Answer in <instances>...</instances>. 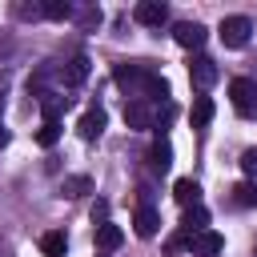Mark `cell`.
<instances>
[{
  "label": "cell",
  "instance_id": "1",
  "mask_svg": "<svg viewBox=\"0 0 257 257\" xmlns=\"http://www.w3.org/2000/svg\"><path fill=\"white\" fill-rule=\"evenodd\" d=\"M217 32H221V44H225V48H245L253 24H249V16H225Z\"/></svg>",
  "mask_w": 257,
  "mask_h": 257
},
{
  "label": "cell",
  "instance_id": "2",
  "mask_svg": "<svg viewBox=\"0 0 257 257\" xmlns=\"http://www.w3.org/2000/svg\"><path fill=\"white\" fill-rule=\"evenodd\" d=\"M153 68L149 64H116L112 68V80L124 88V92H133V100H141V88H145V76H149Z\"/></svg>",
  "mask_w": 257,
  "mask_h": 257
},
{
  "label": "cell",
  "instance_id": "3",
  "mask_svg": "<svg viewBox=\"0 0 257 257\" xmlns=\"http://www.w3.org/2000/svg\"><path fill=\"white\" fill-rule=\"evenodd\" d=\"M229 100H233L237 116H253V112H257V88H253V80L237 76V80L229 84Z\"/></svg>",
  "mask_w": 257,
  "mask_h": 257
},
{
  "label": "cell",
  "instance_id": "4",
  "mask_svg": "<svg viewBox=\"0 0 257 257\" xmlns=\"http://www.w3.org/2000/svg\"><path fill=\"white\" fill-rule=\"evenodd\" d=\"M217 60H209V56H193V64H189V80H193V88H213L217 84Z\"/></svg>",
  "mask_w": 257,
  "mask_h": 257
},
{
  "label": "cell",
  "instance_id": "5",
  "mask_svg": "<svg viewBox=\"0 0 257 257\" xmlns=\"http://www.w3.org/2000/svg\"><path fill=\"white\" fill-rule=\"evenodd\" d=\"M165 16H169V8H165L161 0H141V4L133 8V20H137V24H145V28H161V24H165Z\"/></svg>",
  "mask_w": 257,
  "mask_h": 257
},
{
  "label": "cell",
  "instance_id": "6",
  "mask_svg": "<svg viewBox=\"0 0 257 257\" xmlns=\"http://www.w3.org/2000/svg\"><path fill=\"white\" fill-rule=\"evenodd\" d=\"M104 120H108V116H104V108H100V104H92V108H84V112H80L76 133H80L84 141H96V137L104 133Z\"/></svg>",
  "mask_w": 257,
  "mask_h": 257
},
{
  "label": "cell",
  "instance_id": "7",
  "mask_svg": "<svg viewBox=\"0 0 257 257\" xmlns=\"http://www.w3.org/2000/svg\"><path fill=\"white\" fill-rule=\"evenodd\" d=\"M205 24H197V20H181L177 28H173V40L181 44V48H201L205 44Z\"/></svg>",
  "mask_w": 257,
  "mask_h": 257
},
{
  "label": "cell",
  "instance_id": "8",
  "mask_svg": "<svg viewBox=\"0 0 257 257\" xmlns=\"http://www.w3.org/2000/svg\"><path fill=\"white\" fill-rule=\"evenodd\" d=\"M124 124L137 128V133H141V128H153V124H157V112H153L145 100H128V104H124Z\"/></svg>",
  "mask_w": 257,
  "mask_h": 257
},
{
  "label": "cell",
  "instance_id": "9",
  "mask_svg": "<svg viewBox=\"0 0 257 257\" xmlns=\"http://www.w3.org/2000/svg\"><path fill=\"white\" fill-rule=\"evenodd\" d=\"M189 249H193V253H201V257H217V253L225 249V237H221V233H213V229H205V233L189 237Z\"/></svg>",
  "mask_w": 257,
  "mask_h": 257
},
{
  "label": "cell",
  "instance_id": "10",
  "mask_svg": "<svg viewBox=\"0 0 257 257\" xmlns=\"http://www.w3.org/2000/svg\"><path fill=\"white\" fill-rule=\"evenodd\" d=\"M68 104H72V96H64V92H44V96H40L44 120H56V124H60V116L68 112Z\"/></svg>",
  "mask_w": 257,
  "mask_h": 257
},
{
  "label": "cell",
  "instance_id": "11",
  "mask_svg": "<svg viewBox=\"0 0 257 257\" xmlns=\"http://www.w3.org/2000/svg\"><path fill=\"white\" fill-rule=\"evenodd\" d=\"M181 229H185V237L205 233V229H209V209H205V205H189L185 217H181Z\"/></svg>",
  "mask_w": 257,
  "mask_h": 257
},
{
  "label": "cell",
  "instance_id": "12",
  "mask_svg": "<svg viewBox=\"0 0 257 257\" xmlns=\"http://www.w3.org/2000/svg\"><path fill=\"white\" fill-rule=\"evenodd\" d=\"M133 229H137V237H157V229H161V213H157L153 205H141L137 217H133Z\"/></svg>",
  "mask_w": 257,
  "mask_h": 257
},
{
  "label": "cell",
  "instance_id": "13",
  "mask_svg": "<svg viewBox=\"0 0 257 257\" xmlns=\"http://www.w3.org/2000/svg\"><path fill=\"white\" fill-rule=\"evenodd\" d=\"M84 193H92V177H88V173H72V177L60 181V197L76 201V197H84Z\"/></svg>",
  "mask_w": 257,
  "mask_h": 257
},
{
  "label": "cell",
  "instance_id": "14",
  "mask_svg": "<svg viewBox=\"0 0 257 257\" xmlns=\"http://www.w3.org/2000/svg\"><path fill=\"white\" fill-rule=\"evenodd\" d=\"M173 197H177L185 209H189V205H201V185H197L193 177H177V181H173Z\"/></svg>",
  "mask_w": 257,
  "mask_h": 257
},
{
  "label": "cell",
  "instance_id": "15",
  "mask_svg": "<svg viewBox=\"0 0 257 257\" xmlns=\"http://www.w3.org/2000/svg\"><path fill=\"white\" fill-rule=\"evenodd\" d=\"M213 112H217L213 96H197V100H193V108H189V120H193V128H205V124L213 120Z\"/></svg>",
  "mask_w": 257,
  "mask_h": 257
},
{
  "label": "cell",
  "instance_id": "16",
  "mask_svg": "<svg viewBox=\"0 0 257 257\" xmlns=\"http://www.w3.org/2000/svg\"><path fill=\"white\" fill-rule=\"evenodd\" d=\"M153 169H161V173H169V165H173V145H169V137L165 133H157V141H153Z\"/></svg>",
  "mask_w": 257,
  "mask_h": 257
},
{
  "label": "cell",
  "instance_id": "17",
  "mask_svg": "<svg viewBox=\"0 0 257 257\" xmlns=\"http://www.w3.org/2000/svg\"><path fill=\"white\" fill-rule=\"evenodd\" d=\"M120 241H124V229H120V225H112V221L96 225V245H100V249H116Z\"/></svg>",
  "mask_w": 257,
  "mask_h": 257
},
{
  "label": "cell",
  "instance_id": "18",
  "mask_svg": "<svg viewBox=\"0 0 257 257\" xmlns=\"http://www.w3.org/2000/svg\"><path fill=\"white\" fill-rule=\"evenodd\" d=\"M64 249H68V241H64L60 229H52V233L40 237V253H44V257H64Z\"/></svg>",
  "mask_w": 257,
  "mask_h": 257
},
{
  "label": "cell",
  "instance_id": "19",
  "mask_svg": "<svg viewBox=\"0 0 257 257\" xmlns=\"http://www.w3.org/2000/svg\"><path fill=\"white\" fill-rule=\"evenodd\" d=\"M233 205H241V209H257V181H241V185H233Z\"/></svg>",
  "mask_w": 257,
  "mask_h": 257
},
{
  "label": "cell",
  "instance_id": "20",
  "mask_svg": "<svg viewBox=\"0 0 257 257\" xmlns=\"http://www.w3.org/2000/svg\"><path fill=\"white\" fill-rule=\"evenodd\" d=\"M141 96L169 100V80H165V76H157V72H149V76H145V88H141Z\"/></svg>",
  "mask_w": 257,
  "mask_h": 257
},
{
  "label": "cell",
  "instance_id": "21",
  "mask_svg": "<svg viewBox=\"0 0 257 257\" xmlns=\"http://www.w3.org/2000/svg\"><path fill=\"white\" fill-rule=\"evenodd\" d=\"M84 76H88V56H72L64 68V84H80Z\"/></svg>",
  "mask_w": 257,
  "mask_h": 257
},
{
  "label": "cell",
  "instance_id": "22",
  "mask_svg": "<svg viewBox=\"0 0 257 257\" xmlns=\"http://www.w3.org/2000/svg\"><path fill=\"white\" fill-rule=\"evenodd\" d=\"M56 141H60V124H56V120H44V124L36 128V145H40V149H52Z\"/></svg>",
  "mask_w": 257,
  "mask_h": 257
},
{
  "label": "cell",
  "instance_id": "23",
  "mask_svg": "<svg viewBox=\"0 0 257 257\" xmlns=\"http://www.w3.org/2000/svg\"><path fill=\"white\" fill-rule=\"evenodd\" d=\"M44 16H48V20H68V16H72V4H68V0H48V4H44Z\"/></svg>",
  "mask_w": 257,
  "mask_h": 257
},
{
  "label": "cell",
  "instance_id": "24",
  "mask_svg": "<svg viewBox=\"0 0 257 257\" xmlns=\"http://www.w3.org/2000/svg\"><path fill=\"white\" fill-rule=\"evenodd\" d=\"M241 173H245V181H257V149L241 153Z\"/></svg>",
  "mask_w": 257,
  "mask_h": 257
},
{
  "label": "cell",
  "instance_id": "25",
  "mask_svg": "<svg viewBox=\"0 0 257 257\" xmlns=\"http://www.w3.org/2000/svg\"><path fill=\"white\" fill-rule=\"evenodd\" d=\"M92 221H96V225L108 221V201H96V205H92Z\"/></svg>",
  "mask_w": 257,
  "mask_h": 257
},
{
  "label": "cell",
  "instance_id": "26",
  "mask_svg": "<svg viewBox=\"0 0 257 257\" xmlns=\"http://www.w3.org/2000/svg\"><path fill=\"white\" fill-rule=\"evenodd\" d=\"M8 141H12V133H8V128H4V124H0V149H4V145H8Z\"/></svg>",
  "mask_w": 257,
  "mask_h": 257
},
{
  "label": "cell",
  "instance_id": "27",
  "mask_svg": "<svg viewBox=\"0 0 257 257\" xmlns=\"http://www.w3.org/2000/svg\"><path fill=\"white\" fill-rule=\"evenodd\" d=\"M0 112H4V92H0Z\"/></svg>",
  "mask_w": 257,
  "mask_h": 257
}]
</instances>
